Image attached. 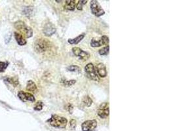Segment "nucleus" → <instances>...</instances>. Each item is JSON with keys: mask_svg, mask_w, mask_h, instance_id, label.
<instances>
[{"mask_svg": "<svg viewBox=\"0 0 175 131\" xmlns=\"http://www.w3.org/2000/svg\"><path fill=\"white\" fill-rule=\"evenodd\" d=\"M33 7H24V11H23V13L26 15H28V14H31L32 13V10H33Z\"/></svg>", "mask_w": 175, "mask_h": 131, "instance_id": "nucleus-25", "label": "nucleus"}, {"mask_svg": "<svg viewBox=\"0 0 175 131\" xmlns=\"http://www.w3.org/2000/svg\"><path fill=\"white\" fill-rule=\"evenodd\" d=\"M5 81L8 82L9 83L13 85L14 86H16L19 85V80L17 78L14 77V78H6L4 79Z\"/></svg>", "mask_w": 175, "mask_h": 131, "instance_id": "nucleus-16", "label": "nucleus"}, {"mask_svg": "<svg viewBox=\"0 0 175 131\" xmlns=\"http://www.w3.org/2000/svg\"><path fill=\"white\" fill-rule=\"evenodd\" d=\"M43 102H41V101H38V102H37V103L36 104L34 109V110L36 111H41L43 109Z\"/></svg>", "mask_w": 175, "mask_h": 131, "instance_id": "nucleus-22", "label": "nucleus"}, {"mask_svg": "<svg viewBox=\"0 0 175 131\" xmlns=\"http://www.w3.org/2000/svg\"><path fill=\"white\" fill-rule=\"evenodd\" d=\"M14 38H15L17 43L21 46L25 45L27 42L26 39H24L23 36H22L21 34L18 33V32H14Z\"/></svg>", "mask_w": 175, "mask_h": 131, "instance_id": "nucleus-12", "label": "nucleus"}, {"mask_svg": "<svg viewBox=\"0 0 175 131\" xmlns=\"http://www.w3.org/2000/svg\"><path fill=\"white\" fill-rule=\"evenodd\" d=\"M85 70L89 78L96 81H99L100 80L97 73V71H96L95 66L92 63L87 64L85 68Z\"/></svg>", "mask_w": 175, "mask_h": 131, "instance_id": "nucleus-4", "label": "nucleus"}, {"mask_svg": "<svg viewBox=\"0 0 175 131\" xmlns=\"http://www.w3.org/2000/svg\"><path fill=\"white\" fill-rule=\"evenodd\" d=\"M109 51H110V47L109 45H108L104 48H102L101 49H100L99 51H98V53H99L100 55H107V54H109Z\"/></svg>", "mask_w": 175, "mask_h": 131, "instance_id": "nucleus-20", "label": "nucleus"}, {"mask_svg": "<svg viewBox=\"0 0 175 131\" xmlns=\"http://www.w3.org/2000/svg\"><path fill=\"white\" fill-rule=\"evenodd\" d=\"M96 71L100 78H105L107 76V71L106 66L103 63H99L96 67Z\"/></svg>", "mask_w": 175, "mask_h": 131, "instance_id": "nucleus-11", "label": "nucleus"}, {"mask_svg": "<svg viewBox=\"0 0 175 131\" xmlns=\"http://www.w3.org/2000/svg\"><path fill=\"white\" fill-rule=\"evenodd\" d=\"M110 113L109 104L108 102H104L101 104L98 108V115L102 119H106Z\"/></svg>", "mask_w": 175, "mask_h": 131, "instance_id": "nucleus-6", "label": "nucleus"}, {"mask_svg": "<svg viewBox=\"0 0 175 131\" xmlns=\"http://www.w3.org/2000/svg\"><path fill=\"white\" fill-rule=\"evenodd\" d=\"M84 37H85V34L83 33L74 39H69L68 43L70 44H78L80 43L83 38H84Z\"/></svg>", "mask_w": 175, "mask_h": 131, "instance_id": "nucleus-15", "label": "nucleus"}, {"mask_svg": "<svg viewBox=\"0 0 175 131\" xmlns=\"http://www.w3.org/2000/svg\"><path fill=\"white\" fill-rule=\"evenodd\" d=\"M75 1L74 0H68V1H65V8L69 11H73L75 8Z\"/></svg>", "mask_w": 175, "mask_h": 131, "instance_id": "nucleus-13", "label": "nucleus"}, {"mask_svg": "<svg viewBox=\"0 0 175 131\" xmlns=\"http://www.w3.org/2000/svg\"><path fill=\"white\" fill-rule=\"evenodd\" d=\"M78 3H77V5H76L77 9L78 10H82L83 6L87 3V1H83V0H81V1H78Z\"/></svg>", "mask_w": 175, "mask_h": 131, "instance_id": "nucleus-24", "label": "nucleus"}, {"mask_svg": "<svg viewBox=\"0 0 175 131\" xmlns=\"http://www.w3.org/2000/svg\"><path fill=\"white\" fill-rule=\"evenodd\" d=\"M75 83H76L75 80H70V81L65 80V81H62L63 85H65V86H66V87H68V86H70L71 85H74Z\"/></svg>", "mask_w": 175, "mask_h": 131, "instance_id": "nucleus-23", "label": "nucleus"}, {"mask_svg": "<svg viewBox=\"0 0 175 131\" xmlns=\"http://www.w3.org/2000/svg\"><path fill=\"white\" fill-rule=\"evenodd\" d=\"M51 47V42L47 40L46 39H38L36 40L34 44V49L38 53H44L49 50Z\"/></svg>", "mask_w": 175, "mask_h": 131, "instance_id": "nucleus-3", "label": "nucleus"}, {"mask_svg": "<svg viewBox=\"0 0 175 131\" xmlns=\"http://www.w3.org/2000/svg\"><path fill=\"white\" fill-rule=\"evenodd\" d=\"M100 39L102 41L103 45H108V43H109V38L106 36H103Z\"/></svg>", "mask_w": 175, "mask_h": 131, "instance_id": "nucleus-26", "label": "nucleus"}, {"mask_svg": "<svg viewBox=\"0 0 175 131\" xmlns=\"http://www.w3.org/2000/svg\"><path fill=\"white\" fill-rule=\"evenodd\" d=\"M26 90L28 91H30V92L35 93L37 91V86L36 85V83H34L33 81L29 80L28 82H27Z\"/></svg>", "mask_w": 175, "mask_h": 131, "instance_id": "nucleus-14", "label": "nucleus"}, {"mask_svg": "<svg viewBox=\"0 0 175 131\" xmlns=\"http://www.w3.org/2000/svg\"><path fill=\"white\" fill-rule=\"evenodd\" d=\"M18 97L19 98L20 100H21L24 102H34L36 101L35 97H34L33 95L28 93L24 92L23 91H19L18 93Z\"/></svg>", "mask_w": 175, "mask_h": 131, "instance_id": "nucleus-9", "label": "nucleus"}, {"mask_svg": "<svg viewBox=\"0 0 175 131\" xmlns=\"http://www.w3.org/2000/svg\"><path fill=\"white\" fill-rule=\"evenodd\" d=\"M73 53L75 54L76 56L80 58V59L82 60H87L90 57V53L88 52L83 51L82 49L79 47H73L72 48Z\"/></svg>", "mask_w": 175, "mask_h": 131, "instance_id": "nucleus-7", "label": "nucleus"}, {"mask_svg": "<svg viewBox=\"0 0 175 131\" xmlns=\"http://www.w3.org/2000/svg\"><path fill=\"white\" fill-rule=\"evenodd\" d=\"M14 28L17 30L21 32L22 36L24 35L26 38H30L33 36V30L30 27L26 25V24L23 21H17L14 23Z\"/></svg>", "mask_w": 175, "mask_h": 131, "instance_id": "nucleus-2", "label": "nucleus"}, {"mask_svg": "<svg viewBox=\"0 0 175 131\" xmlns=\"http://www.w3.org/2000/svg\"><path fill=\"white\" fill-rule=\"evenodd\" d=\"M9 66L8 62H0V72H3Z\"/></svg>", "mask_w": 175, "mask_h": 131, "instance_id": "nucleus-21", "label": "nucleus"}, {"mask_svg": "<svg viewBox=\"0 0 175 131\" xmlns=\"http://www.w3.org/2000/svg\"><path fill=\"white\" fill-rule=\"evenodd\" d=\"M91 10L93 14L97 16H100L105 13L104 9L102 8L98 1L96 0L91 1Z\"/></svg>", "mask_w": 175, "mask_h": 131, "instance_id": "nucleus-5", "label": "nucleus"}, {"mask_svg": "<svg viewBox=\"0 0 175 131\" xmlns=\"http://www.w3.org/2000/svg\"><path fill=\"white\" fill-rule=\"evenodd\" d=\"M91 45L93 47H99L100 46H102V43L101 39L100 40H96L95 39L93 38L91 42Z\"/></svg>", "mask_w": 175, "mask_h": 131, "instance_id": "nucleus-17", "label": "nucleus"}, {"mask_svg": "<svg viewBox=\"0 0 175 131\" xmlns=\"http://www.w3.org/2000/svg\"><path fill=\"white\" fill-rule=\"evenodd\" d=\"M43 32L46 36H51L56 32V28L52 23H47L43 26Z\"/></svg>", "mask_w": 175, "mask_h": 131, "instance_id": "nucleus-10", "label": "nucleus"}, {"mask_svg": "<svg viewBox=\"0 0 175 131\" xmlns=\"http://www.w3.org/2000/svg\"><path fill=\"white\" fill-rule=\"evenodd\" d=\"M83 103L86 106H87V107H89V106H91V104H93V100L89 97V96H85V97L83 98Z\"/></svg>", "mask_w": 175, "mask_h": 131, "instance_id": "nucleus-19", "label": "nucleus"}, {"mask_svg": "<svg viewBox=\"0 0 175 131\" xmlns=\"http://www.w3.org/2000/svg\"><path fill=\"white\" fill-rule=\"evenodd\" d=\"M97 127V121L96 120H88L82 124L83 131H95Z\"/></svg>", "mask_w": 175, "mask_h": 131, "instance_id": "nucleus-8", "label": "nucleus"}, {"mask_svg": "<svg viewBox=\"0 0 175 131\" xmlns=\"http://www.w3.org/2000/svg\"><path fill=\"white\" fill-rule=\"evenodd\" d=\"M67 70L70 71H72V72H77V73L81 72V68L79 67L78 66H76V65H71L68 66L67 68Z\"/></svg>", "mask_w": 175, "mask_h": 131, "instance_id": "nucleus-18", "label": "nucleus"}, {"mask_svg": "<svg viewBox=\"0 0 175 131\" xmlns=\"http://www.w3.org/2000/svg\"><path fill=\"white\" fill-rule=\"evenodd\" d=\"M47 122L54 127L64 128L67 125L68 121L65 117H60V116L57 115H53L51 116V117L49 119L47 120Z\"/></svg>", "mask_w": 175, "mask_h": 131, "instance_id": "nucleus-1", "label": "nucleus"}]
</instances>
